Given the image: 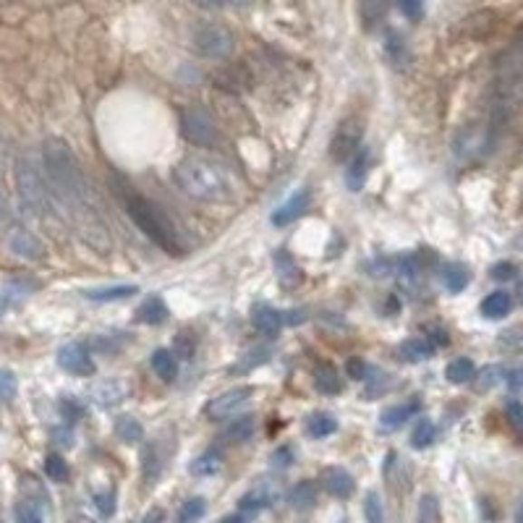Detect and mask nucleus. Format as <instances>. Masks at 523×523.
Returning <instances> with one entry per match:
<instances>
[{
	"instance_id": "f257e3e1",
	"label": "nucleus",
	"mask_w": 523,
	"mask_h": 523,
	"mask_svg": "<svg viewBox=\"0 0 523 523\" xmlns=\"http://www.w3.org/2000/svg\"><path fill=\"white\" fill-rule=\"evenodd\" d=\"M173 183L186 197L207 202V205H223L236 197V186L226 170L205 158H183L173 168Z\"/></svg>"
},
{
	"instance_id": "f03ea898",
	"label": "nucleus",
	"mask_w": 523,
	"mask_h": 523,
	"mask_svg": "<svg viewBox=\"0 0 523 523\" xmlns=\"http://www.w3.org/2000/svg\"><path fill=\"white\" fill-rule=\"evenodd\" d=\"M121 202L126 207V215L137 223V228L165 254H183L181 236L176 226L170 223V218L160 209L152 199L141 197L134 186H121Z\"/></svg>"
},
{
	"instance_id": "7ed1b4c3",
	"label": "nucleus",
	"mask_w": 523,
	"mask_h": 523,
	"mask_svg": "<svg viewBox=\"0 0 523 523\" xmlns=\"http://www.w3.org/2000/svg\"><path fill=\"white\" fill-rule=\"evenodd\" d=\"M43 158H45L47 181L53 186V194L61 197V202L79 207L87 197V181L82 173V165L69 147V141L53 137L47 139L43 147Z\"/></svg>"
},
{
	"instance_id": "20e7f679",
	"label": "nucleus",
	"mask_w": 523,
	"mask_h": 523,
	"mask_svg": "<svg viewBox=\"0 0 523 523\" xmlns=\"http://www.w3.org/2000/svg\"><path fill=\"white\" fill-rule=\"evenodd\" d=\"M194 47L209 61H223L236 47V34L218 22H205L194 29Z\"/></svg>"
},
{
	"instance_id": "39448f33",
	"label": "nucleus",
	"mask_w": 523,
	"mask_h": 523,
	"mask_svg": "<svg viewBox=\"0 0 523 523\" xmlns=\"http://www.w3.org/2000/svg\"><path fill=\"white\" fill-rule=\"evenodd\" d=\"M181 131L197 147H215L218 144V126L212 121V115L207 113L199 105H186L181 111Z\"/></svg>"
},
{
	"instance_id": "423d86ee",
	"label": "nucleus",
	"mask_w": 523,
	"mask_h": 523,
	"mask_svg": "<svg viewBox=\"0 0 523 523\" xmlns=\"http://www.w3.org/2000/svg\"><path fill=\"white\" fill-rule=\"evenodd\" d=\"M362 139H364V123L359 115H348L343 118L330 141V155L335 162H348L359 150H362Z\"/></svg>"
},
{
	"instance_id": "0eeeda50",
	"label": "nucleus",
	"mask_w": 523,
	"mask_h": 523,
	"mask_svg": "<svg viewBox=\"0 0 523 523\" xmlns=\"http://www.w3.org/2000/svg\"><path fill=\"white\" fill-rule=\"evenodd\" d=\"M16 181H19L24 205L29 207L32 212H37V215L47 212L50 191L43 186V176L37 173V168H34L29 160H19V165H16Z\"/></svg>"
},
{
	"instance_id": "6e6552de",
	"label": "nucleus",
	"mask_w": 523,
	"mask_h": 523,
	"mask_svg": "<svg viewBox=\"0 0 523 523\" xmlns=\"http://www.w3.org/2000/svg\"><path fill=\"white\" fill-rule=\"evenodd\" d=\"M251 395H254V387L251 385L230 387V390L220 392L218 398H212V401L207 403L205 413L212 421H215V419H228V416H233L241 406H247L251 401Z\"/></svg>"
},
{
	"instance_id": "1a4fd4ad",
	"label": "nucleus",
	"mask_w": 523,
	"mask_h": 523,
	"mask_svg": "<svg viewBox=\"0 0 523 523\" xmlns=\"http://www.w3.org/2000/svg\"><path fill=\"white\" fill-rule=\"evenodd\" d=\"M58 366L63 372L73 374V377H92L94 374V362H92L90 351L82 343H66L58 351Z\"/></svg>"
},
{
	"instance_id": "9d476101",
	"label": "nucleus",
	"mask_w": 523,
	"mask_h": 523,
	"mask_svg": "<svg viewBox=\"0 0 523 523\" xmlns=\"http://www.w3.org/2000/svg\"><path fill=\"white\" fill-rule=\"evenodd\" d=\"M5 241H8L11 251H14L16 257H22V259L37 262V259H43V257H45V247H43V241H40L34 233H29L26 228L11 226L8 236H5Z\"/></svg>"
},
{
	"instance_id": "9b49d317",
	"label": "nucleus",
	"mask_w": 523,
	"mask_h": 523,
	"mask_svg": "<svg viewBox=\"0 0 523 523\" xmlns=\"http://www.w3.org/2000/svg\"><path fill=\"white\" fill-rule=\"evenodd\" d=\"M319 481H322L324 492H330V495L338 498V500H348V498L354 495V489H356L354 477H351L345 469H341V466H327V469H322Z\"/></svg>"
},
{
	"instance_id": "f8f14e48",
	"label": "nucleus",
	"mask_w": 523,
	"mask_h": 523,
	"mask_svg": "<svg viewBox=\"0 0 523 523\" xmlns=\"http://www.w3.org/2000/svg\"><path fill=\"white\" fill-rule=\"evenodd\" d=\"M273 500H275V489H270V484L262 479L259 487H254L251 492H247V495L238 500V513H241L244 518H254V516L262 513L267 505H273Z\"/></svg>"
},
{
	"instance_id": "ddd939ff",
	"label": "nucleus",
	"mask_w": 523,
	"mask_h": 523,
	"mask_svg": "<svg viewBox=\"0 0 523 523\" xmlns=\"http://www.w3.org/2000/svg\"><path fill=\"white\" fill-rule=\"evenodd\" d=\"M309 191L304 189V191H298V194H294L286 205H280L277 209L273 212V226L277 228H286L291 226L294 220H298L306 209H309Z\"/></svg>"
},
{
	"instance_id": "4468645a",
	"label": "nucleus",
	"mask_w": 523,
	"mask_h": 523,
	"mask_svg": "<svg viewBox=\"0 0 523 523\" xmlns=\"http://www.w3.org/2000/svg\"><path fill=\"white\" fill-rule=\"evenodd\" d=\"M286 500H288V505H291L294 510H298V513H304V510H312V508L317 505V484H315L312 479L296 481V484L288 489Z\"/></svg>"
},
{
	"instance_id": "2eb2a0df",
	"label": "nucleus",
	"mask_w": 523,
	"mask_h": 523,
	"mask_svg": "<svg viewBox=\"0 0 523 523\" xmlns=\"http://www.w3.org/2000/svg\"><path fill=\"white\" fill-rule=\"evenodd\" d=\"M419 409H421L419 401H409V403H401V406H390V409L383 411V416H380V427L387 430V432H392V430L403 427L411 416H416Z\"/></svg>"
},
{
	"instance_id": "dca6fc26",
	"label": "nucleus",
	"mask_w": 523,
	"mask_h": 523,
	"mask_svg": "<svg viewBox=\"0 0 523 523\" xmlns=\"http://www.w3.org/2000/svg\"><path fill=\"white\" fill-rule=\"evenodd\" d=\"M162 469H165V455L160 453V445L158 442H152V445H147L144 450H141V477L147 484H155L162 474Z\"/></svg>"
},
{
	"instance_id": "f3484780",
	"label": "nucleus",
	"mask_w": 523,
	"mask_h": 523,
	"mask_svg": "<svg viewBox=\"0 0 523 523\" xmlns=\"http://www.w3.org/2000/svg\"><path fill=\"white\" fill-rule=\"evenodd\" d=\"M315 385H317L319 392H324V395H338V392H343L341 372L333 364L322 362V364H317V369H315Z\"/></svg>"
},
{
	"instance_id": "a211bd4d",
	"label": "nucleus",
	"mask_w": 523,
	"mask_h": 523,
	"mask_svg": "<svg viewBox=\"0 0 523 523\" xmlns=\"http://www.w3.org/2000/svg\"><path fill=\"white\" fill-rule=\"evenodd\" d=\"M275 275H277V280H280L286 288L296 286L298 280H301V267H298L296 262H294V257L286 249H280L275 254Z\"/></svg>"
},
{
	"instance_id": "6ab92c4d",
	"label": "nucleus",
	"mask_w": 523,
	"mask_h": 523,
	"mask_svg": "<svg viewBox=\"0 0 523 523\" xmlns=\"http://www.w3.org/2000/svg\"><path fill=\"white\" fill-rule=\"evenodd\" d=\"M434 348H437V345H434L430 335H424V338H411V341L401 345V359L409 362V364H416V362L430 359L434 354Z\"/></svg>"
},
{
	"instance_id": "aec40b11",
	"label": "nucleus",
	"mask_w": 523,
	"mask_h": 523,
	"mask_svg": "<svg viewBox=\"0 0 523 523\" xmlns=\"http://www.w3.org/2000/svg\"><path fill=\"white\" fill-rule=\"evenodd\" d=\"M251 322L262 330V333H277L286 324V312L273 309V306H254Z\"/></svg>"
},
{
	"instance_id": "412c9836",
	"label": "nucleus",
	"mask_w": 523,
	"mask_h": 523,
	"mask_svg": "<svg viewBox=\"0 0 523 523\" xmlns=\"http://www.w3.org/2000/svg\"><path fill=\"white\" fill-rule=\"evenodd\" d=\"M150 366H152V372L158 374L160 380L170 383V380L176 377V372H179V364H176V354H173V348H170V351H168V348H158V351L150 356Z\"/></svg>"
},
{
	"instance_id": "4be33fe9",
	"label": "nucleus",
	"mask_w": 523,
	"mask_h": 523,
	"mask_svg": "<svg viewBox=\"0 0 523 523\" xmlns=\"http://www.w3.org/2000/svg\"><path fill=\"white\" fill-rule=\"evenodd\" d=\"M510 306H513V298L505 291H495L481 301V315L487 319H502L510 315Z\"/></svg>"
},
{
	"instance_id": "5701e85b",
	"label": "nucleus",
	"mask_w": 523,
	"mask_h": 523,
	"mask_svg": "<svg viewBox=\"0 0 523 523\" xmlns=\"http://www.w3.org/2000/svg\"><path fill=\"white\" fill-rule=\"evenodd\" d=\"M257 432V421L254 416H236L226 430H223V440L226 442H247Z\"/></svg>"
},
{
	"instance_id": "b1692460",
	"label": "nucleus",
	"mask_w": 523,
	"mask_h": 523,
	"mask_svg": "<svg viewBox=\"0 0 523 523\" xmlns=\"http://www.w3.org/2000/svg\"><path fill=\"white\" fill-rule=\"evenodd\" d=\"M113 432L121 442L131 445V442H139L144 437V427L139 424V419H134V416H118L113 424Z\"/></svg>"
},
{
	"instance_id": "393cba45",
	"label": "nucleus",
	"mask_w": 523,
	"mask_h": 523,
	"mask_svg": "<svg viewBox=\"0 0 523 523\" xmlns=\"http://www.w3.org/2000/svg\"><path fill=\"white\" fill-rule=\"evenodd\" d=\"M220 469H223V455L218 450H207L199 458H194V463H191L194 477H215Z\"/></svg>"
},
{
	"instance_id": "a878e982",
	"label": "nucleus",
	"mask_w": 523,
	"mask_h": 523,
	"mask_svg": "<svg viewBox=\"0 0 523 523\" xmlns=\"http://www.w3.org/2000/svg\"><path fill=\"white\" fill-rule=\"evenodd\" d=\"M335 430H338L335 416H333V413H324V411L312 413V416H309V421H306V432L312 434V437H317V440L335 434Z\"/></svg>"
},
{
	"instance_id": "bb28decb",
	"label": "nucleus",
	"mask_w": 523,
	"mask_h": 523,
	"mask_svg": "<svg viewBox=\"0 0 523 523\" xmlns=\"http://www.w3.org/2000/svg\"><path fill=\"white\" fill-rule=\"evenodd\" d=\"M139 319H141L144 324H162V322L168 319V306H165V301L160 296L147 298V301L139 306Z\"/></svg>"
},
{
	"instance_id": "cd10ccee",
	"label": "nucleus",
	"mask_w": 523,
	"mask_h": 523,
	"mask_svg": "<svg viewBox=\"0 0 523 523\" xmlns=\"http://www.w3.org/2000/svg\"><path fill=\"white\" fill-rule=\"evenodd\" d=\"M45 518H47L45 502L24 498V500H19V505H16V521L40 523V521H45Z\"/></svg>"
},
{
	"instance_id": "c85d7f7f",
	"label": "nucleus",
	"mask_w": 523,
	"mask_h": 523,
	"mask_svg": "<svg viewBox=\"0 0 523 523\" xmlns=\"http://www.w3.org/2000/svg\"><path fill=\"white\" fill-rule=\"evenodd\" d=\"M445 374H448V380L453 385H466V383H471L477 377V366H474L471 359H455V362L448 364Z\"/></svg>"
},
{
	"instance_id": "c756f323",
	"label": "nucleus",
	"mask_w": 523,
	"mask_h": 523,
	"mask_svg": "<svg viewBox=\"0 0 523 523\" xmlns=\"http://www.w3.org/2000/svg\"><path fill=\"white\" fill-rule=\"evenodd\" d=\"M442 283H445V288L450 291V294H460L466 286H469V270L463 267V265H445L442 267Z\"/></svg>"
},
{
	"instance_id": "7c9ffc66",
	"label": "nucleus",
	"mask_w": 523,
	"mask_h": 523,
	"mask_svg": "<svg viewBox=\"0 0 523 523\" xmlns=\"http://www.w3.org/2000/svg\"><path fill=\"white\" fill-rule=\"evenodd\" d=\"M137 291V286H105V288H92L84 296L90 301H121V298L134 296Z\"/></svg>"
},
{
	"instance_id": "2f4dec72",
	"label": "nucleus",
	"mask_w": 523,
	"mask_h": 523,
	"mask_svg": "<svg viewBox=\"0 0 523 523\" xmlns=\"http://www.w3.org/2000/svg\"><path fill=\"white\" fill-rule=\"evenodd\" d=\"M387 0H359V14L364 19L366 29H374L377 24L385 19Z\"/></svg>"
},
{
	"instance_id": "473e14b6",
	"label": "nucleus",
	"mask_w": 523,
	"mask_h": 523,
	"mask_svg": "<svg viewBox=\"0 0 523 523\" xmlns=\"http://www.w3.org/2000/svg\"><path fill=\"white\" fill-rule=\"evenodd\" d=\"M348 162H351V168H348V186H351L354 191H359L362 183H364L366 165H369V152H366V150H359Z\"/></svg>"
},
{
	"instance_id": "72a5a7b5",
	"label": "nucleus",
	"mask_w": 523,
	"mask_h": 523,
	"mask_svg": "<svg viewBox=\"0 0 523 523\" xmlns=\"http://www.w3.org/2000/svg\"><path fill=\"white\" fill-rule=\"evenodd\" d=\"M434 437H437V427H434L430 419H421V421L416 424V430L411 432V445H413L416 450H424V448L432 445Z\"/></svg>"
},
{
	"instance_id": "f704fd0d",
	"label": "nucleus",
	"mask_w": 523,
	"mask_h": 523,
	"mask_svg": "<svg viewBox=\"0 0 523 523\" xmlns=\"http://www.w3.org/2000/svg\"><path fill=\"white\" fill-rule=\"evenodd\" d=\"M215 82H218V87H223V90L230 92L241 90L238 84H249V79L244 76V69H236V66L218 71V73H215Z\"/></svg>"
},
{
	"instance_id": "c9c22d12",
	"label": "nucleus",
	"mask_w": 523,
	"mask_h": 523,
	"mask_svg": "<svg viewBox=\"0 0 523 523\" xmlns=\"http://www.w3.org/2000/svg\"><path fill=\"white\" fill-rule=\"evenodd\" d=\"M45 474L50 481H58V484H63V481H69V463L61 458V455L50 453L45 458Z\"/></svg>"
},
{
	"instance_id": "e433bc0d",
	"label": "nucleus",
	"mask_w": 523,
	"mask_h": 523,
	"mask_svg": "<svg viewBox=\"0 0 523 523\" xmlns=\"http://www.w3.org/2000/svg\"><path fill=\"white\" fill-rule=\"evenodd\" d=\"M387 55H390V61L395 63V66H403L406 61H409V55H406V45H403V40L395 34V32H387Z\"/></svg>"
},
{
	"instance_id": "4c0bfd02",
	"label": "nucleus",
	"mask_w": 523,
	"mask_h": 523,
	"mask_svg": "<svg viewBox=\"0 0 523 523\" xmlns=\"http://www.w3.org/2000/svg\"><path fill=\"white\" fill-rule=\"evenodd\" d=\"M207 505L202 498H191V500H186L181 505V510H179V521H197V518H202L205 516Z\"/></svg>"
},
{
	"instance_id": "58836bf2",
	"label": "nucleus",
	"mask_w": 523,
	"mask_h": 523,
	"mask_svg": "<svg viewBox=\"0 0 523 523\" xmlns=\"http://www.w3.org/2000/svg\"><path fill=\"white\" fill-rule=\"evenodd\" d=\"M19 392V380L11 369H0V401H14Z\"/></svg>"
},
{
	"instance_id": "ea45409f",
	"label": "nucleus",
	"mask_w": 523,
	"mask_h": 523,
	"mask_svg": "<svg viewBox=\"0 0 523 523\" xmlns=\"http://www.w3.org/2000/svg\"><path fill=\"white\" fill-rule=\"evenodd\" d=\"M94 395H100V398H97L100 406H115V403L123 398V387L118 385V383H105V385L97 387Z\"/></svg>"
},
{
	"instance_id": "a19ab883",
	"label": "nucleus",
	"mask_w": 523,
	"mask_h": 523,
	"mask_svg": "<svg viewBox=\"0 0 523 523\" xmlns=\"http://www.w3.org/2000/svg\"><path fill=\"white\" fill-rule=\"evenodd\" d=\"M419 521L434 523L440 521V502L434 495H424L419 502Z\"/></svg>"
},
{
	"instance_id": "79ce46f5",
	"label": "nucleus",
	"mask_w": 523,
	"mask_h": 523,
	"mask_svg": "<svg viewBox=\"0 0 523 523\" xmlns=\"http://www.w3.org/2000/svg\"><path fill=\"white\" fill-rule=\"evenodd\" d=\"M94 505H97V510H100V516H102V518H111V516L115 513L113 489H108V492H97V495H94Z\"/></svg>"
},
{
	"instance_id": "37998d69",
	"label": "nucleus",
	"mask_w": 523,
	"mask_h": 523,
	"mask_svg": "<svg viewBox=\"0 0 523 523\" xmlns=\"http://www.w3.org/2000/svg\"><path fill=\"white\" fill-rule=\"evenodd\" d=\"M398 8L411 22H419L424 16V0H398Z\"/></svg>"
},
{
	"instance_id": "c03bdc74",
	"label": "nucleus",
	"mask_w": 523,
	"mask_h": 523,
	"mask_svg": "<svg viewBox=\"0 0 523 523\" xmlns=\"http://www.w3.org/2000/svg\"><path fill=\"white\" fill-rule=\"evenodd\" d=\"M173 354L179 356V359H191L194 356V341L181 333V335H176V343H173Z\"/></svg>"
},
{
	"instance_id": "a18cd8bd",
	"label": "nucleus",
	"mask_w": 523,
	"mask_h": 523,
	"mask_svg": "<svg viewBox=\"0 0 523 523\" xmlns=\"http://www.w3.org/2000/svg\"><path fill=\"white\" fill-rule=\"evenodd\" d=\"M383 516H385V513H383V502H380V498H377L374 492H369V495H366V518L372 523H380Z\"/></svg>"
},
{
	"instance_id": "49530a36",
	"label": "nucleus",
	"mask_w": 523,
	"mask_h": 523,
	"mask_svg": "<svg viewBox=\"0 0 523 523\" xmlns=\"http://www.w3.org/2000/svg\"><path fill=\"white\" fill-rule=\"evenodd\" d=\"M366 372H369V366H366L359 356H354V359L345 362V374H348L351 380H366Z\"/></svg>"
},
{
	"instance_id": "de8ad7c7",
	"label": "nucleus",
	"mask_w": 523,
	"mask_h": 523,
	"mask_svg": "<svg viewBox=\"0 0 523 523\" xmlns=\"http://www.w3.org/2000/svg\"><path fill=\"white\" fill-rule=\"evenodd\" d=\"M8 230H11V212H8V199L0 186V236H8Z\"/></svg>"
},
{
	"instance_id": "09e8293b",
	"label": "nucleus",
	"mask_w": 523,
	"mask_h": 523,
	"mask_svg": "<svg viewBox=\"0 0 523 523\" xmlns=\"http://www.w3.org/2000/svg\"><path fill=\"white\" fill-rule=\"evenodd\" d=\"M291 463H294V450H291V448H286V445H283V448H277V450L273 453L275 469H288Z\"/></svg>"
},
{
	"instance_id": "8fccbe9b",
	"label": "nucleus",
	"mask_w": 523,
	"mask_h": 523,
	"mask_svg": "<svg viewBox=\"0 0 523 523\" xmlns=\"http://www.w3.org/2000/svg\"><path fill=\"white\" fill-rule=\"evenodd\" d=\"M505 413H508V421H510L518 432H523V403H508Z\"/></svg>"
},
{
	"instance_id": "3c124183",
	"label": "nucleus",
	"mask_w": 523,
	"mask_h": 523,
	"mask_svg": "<svg viewBox=\"0 0 523 523\" xmlns=\"http://www.w3.org/2000/svg\"><path fill=\"white\" fill-rule=\"evenodd\" d=\"M516 275H518L516 265H508V262H500V265L492 267V277L495 280H516Z\"/></svg>"
},
{
	"instance_id": "603ef678",
	"label": "nucleus",
	"mask_w": 523,
	"mask_h": 523,
	"mask_svg": "<svg viewBox=\"0 0 523 523\" xmlns=\"http://www.w3.org/2000/svg\"><path fill=\"white\" fill-rule=\"evenodd\" d=\"M502 380H505V385L510 387V390H521V387H523V366H516V369H508Z\"/></svg>"
},
{
	"instance_id": "864d4df0",
	"label": "nucleus",
	"mask_w": 523,
	"mask_h": 523,
	"mask_svg": "<svg viewBox=\"0 0 523 523\" xmlns=\"http://www.w3.org/2000/svg\"><path fill=\"white\" fill-rule=\"evenodd\" d=\"M61 411H63V416H69L71 421H73V419L82 413V406H79V403H76V401L69 395V398H63V401H61Z\"/></svg>"
},
{
	"instance_id": "5fc2aeb1",
	"label": "nucleus",
	"mask_w": 523,
	"mask_h": 523,
	"mask_svg": "<svg viewBox=\"0 0 523 523\" xmlns=\"http://www.w3.org/2000/svg\"><path fill=\"white\" fill-rule=\"evenodd\" d=\"M191 3H197L199 8H207V11H215V8H220L226 0H191Z\"/></svg>"
},
{
	"instance_id": "6e6d98bb",
	"label": "nucleus",
	"mask_w": 523,
	"mask_h": 523,
	"mask_svg": "<svg viewBox=\"0 0 523 523\" xmlns=\"http://www.w3.org/2000/svg\"><path fill=\"white\" fill-rule=\"evenodd\" d=\"M5 309H8V298L5 296H0V317L5 315Z\"/></svg>"
},
{
	"instance_id": "4d7b16f0",
	"label": "nucleus",
	"mask_w": 523,
	"mask_h": 523,
	"mask_svg": "<svg viewBox=\"0 0 523 523\" xmlns=\"http://www.w3.org/2000/svg\"><path fill=\"white\" fill-rule=\"evenodd\" d=\"M226 3H230V5H238V8H244V5H249L251 0H226Z\"/></svg>"
},
{
	"instance_id": "13d9d810",
	"label": "nucleus",
	"mask_w": 523,
	"mask_h": 523,
	"mask_svg": "<svg viewBox=\"0 0 523 523\" xmlns=\"http://www.w3.org/2000/svg\"><path fill=\"white\" fill-rule=\"evenodd\" d=\"M516 294H518V301H521V304H523V280H521V283H518V288H516Z\"/></svg>"
},
{
	"instance_id": "bf43d9fd",
	"label": "nucleus",
	"mask_w": 523,
	"mask_h": 523,
	"mask_svg": "<svg viewBox=\"0 0 523 523\" xmlns=\"http://www.w3.org/2000/svg\"><path fill=\"white\" fill-rule=\"evenodd\" d=\"M516 518H518V521H523V505H521V510L516 513Z\"/></svg>"
},
{
	"instance_id": "052dcab7",
	"label": "nucleus",
	"mask_w": 523,
	"mask_h": 523,
	"mask_svg": "<svg viewBox=\"0 0 523 523\" xmlns=\"http://www.w3.org/2000/svg\"><path fill=\"white\" fill-rule=\"evenodd\" d=\"M521 47H523V32H521Z\"/></svg>"
}]
</instances>
